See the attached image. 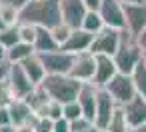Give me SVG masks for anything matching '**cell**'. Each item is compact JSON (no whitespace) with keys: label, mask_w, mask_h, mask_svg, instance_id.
<instances>
[{"label":"cell","mask_w":146,"mask_h":132,"mask_svg":"<svg viewBox=\"0 0 146 132\" xmlns=\"http://www.w3.org/2000/svg\"><path fill=\"white\" fill-rule=\"evenodd\" d=\"M20 22L52 28L62 22L60 0H30L20 10Z\"/></svg>","instance_id":"obj_1"},{"label":"cell","mask_w":146,"mask_h":132,"mask_svg":"<svg viewBox=\"0 0 146 132\" xmlns=\"http://www.w3.org/2000/svg\"><path fill=\"white\" fill-rule=\"evenodd\" d=\"M112 58H114V62L118 66V72H124V74H132L136 64L144 58V50L140 48L138 38L128 28H122L120 44H118L116 52L112 54Z\"/></svg>","instance_id":"obj_2"},{"label":"cell","mask_w":146,"mask_h":132,"mask_svg":"<svg viewBox=\"0 0 146 132\" xmlns=\"http://www.w3.org/2000/svg\"><path fill=\"white\" fill-rule=\"evenodd\" d=\"M42 86L46 88V92L52 100L66 104L70 100H76L82 82L72 78L70 74H46L42 80Z\"/></svg>","instance_id":"obj_3"},{"label":"cell","mask_w":146,"mask_h":132,"mask_svg":"<svg viewBox=\"0 0 146 132\" xmlns=\"http://www.w3.org/2000/svg\"><path fill=\"white\" fill-rule=\"evenodd\" d=\"M110 92V96L116 100L118 106H122L124 102H128L130 98H134L138 92H136V86H134V80H132V74H124V72H116L110 82H106V86H102Z\"/></svg>","instance_id":"obj_4"},{"label":"cell","mask_w":146,"mask_h":132,"mask_svg":"<svg viewBox=\"0 0 146 132\" xmlns=\"http://www.w3.org/2000/svg\"><path fill=\"white\" fill-rule=\"evenodd\" d=\"M120 36H122V30L120 28H112V26H104L102 30H98L94 34V40H92V46H90V52L92 54H114L118 44H120Z\"/></svg>","instance_id":"obj_5"},{"label":"cell","mask_w":146,"mask_h":132,"mask_svg":"<svg viewBox=\"0 0 146 132\" xmlns=\"http://www.w3.org/2000/svg\"><path fill=\"white\" fill-rule=\"evenodd\" d=\"M40 58L44 62L46 74H68L74 54L58 48V50H50V52H40Z\"/></svg>","instance_id":"obj_6"},{"label":"cell","mask_w":146,"mask_h":132,"mask_svg":"<svg viewBox=\"0 0 146 132\" xmlns=\"http://www.w3.org/2000/svg\"><path fill=\"white\" fill-rule=\"evenodd\" d=\"M94 72H96V54H92L90 50L74 54V60H72V66L68 72L72 78H76L80 82H90L94 78Z\"/></svg>","instance_id":"obj_7"},{"label":"cell","mask_w":146,"mask_h":132,"mask_svg":"<svg viewBox=\"0 0 146 132\" xmlns=\"http://www.w3.org/2000/svg\"><path fill=\"white\" fill-rule=\"evenodd\" d=\"M118 104L116 100L110 96V92L106 88H98V94H96V114H94V124L100 128V130H106V126L110 124L114 112H116Z\"/></svg>","instance_id":"obj_8"},{"label":"cell","mask_w":146,"mask_h":132,"mask_svg":"<svg viewBox=\"0 0 146 132\" xmlns=\"http://www.w3.org/2000/svg\"><path fill=\"white\" fill-rule=\"evenodd\" d=\"M98 12L106 26L112 28H126V16H124V2L122 0H102Z\"/></svg>","instance_id":"obj_9"},{"label":"cell","mask_w":146,"mask_h":132,"mask_svg":"<svg viewBox=\"0 0 146 132\" xmlns=\"http://www.w3.org/2000/svg\"><path fill=\"white\" fill-rule=\"evenodd\" d=\"M124 16H126V28L134 36H138L146 28V0L124 4Z\"/></svg>","instance_id":"obj_10"},{"label":"cell","mask_w":146,"mask_h":132,"mask_svg":"<svg viewBox=\"0 0 146 132\" xmlns=\"http://www.w3.org/2000/svg\"><path fill=\"white\" fill-rule=\"evenodd\" d=\"M8 84H10V88H12V92H14V96L16 98H24L36 84L28 78V74L24 72V68H22V64H10V70H8Z\"/></svg>","instance_id":"obj_11"},{"label":"cell","mask_w":146,"mask_h":132,"mask_svg":"<svg viewBox=\"0 0 146 132\" xmlns=\"http://www.w3.org/2000/svg\"><path fill=\"white\" fill-rule=\"evenodd\" d=\"M92 40H94V34H92V32H88V30H84L82 26H78V28H72L70 36L66 38V42H64L60 48H62V50H66V52L78 54V52L90 50Z\"/></svg>","instance_id":"obj_12"},{"label":"cell","mask_w":146,"mask_h":132,"mask_svg":"<svg viewBox=\"0 0 146 132\" xmlns=\"http://www.w3.org/2000/svg\"><path fill=\"white\" fill-rule=\"evenodd\" d=\"M98 88L100 86H96L92 80L90 82H82V86L78 90V96H76V100H78V104L82 108V114L86 118H90V120H94V114H96V94H98Z\"/></svg>","instance_id":"obj_13"},{"label":"cell","mask_w":146,"mask_h":132,"mask_svg":"<svg viewBox=\"0 0 146 132\" xmlns=\"http://www.w3.org/2000/svg\"><path fill=\"white\" fill-rule=\"evenodd\" d=\"M60 10H62V20L68 26L78 28L88 8L84 4V0H60Z\"/></svg>","instance_id":"obj_14"},{"label":"cell","mask_w":146,"mask_h":132,"mask_svg":"<svg viewBox=\"0 0 146 132\" xmlns=\"http://www.w3.org/2000/svg\"><path fill=\"white\" fill-rule=\"evenodd\" d=\"M120 108H122V112H124V116H126L130 128H132V126H138V124H142V122H146V98H144V96L136 94L134 98H130L128 102H124Z\"/></svg>","instance_id":"obj_15"},{"label":"cell","mask_w":146,"mask_h":132,"mask_svg":"<svg viewBox=\"0 0 146 132\" xmlns=\"http://www.w3.org/2000/svg\"><path fill=\"white\" fill-rule=\"evenodd\" d=\"M118 72V66L114 62V58L110 54H96V72L92 82L96 86H106V82H110V78Z\"/></svg>","instance_id":"obj_16"},{"label":"cell","mask_w":146,"mask_h":132,"mask_svg":"<svg viewBox=\"0 0 146 132\" xmlns=\"http://www.w3.org/2000/svg\"><path fill=\"white\" fill-rule=\"evenodd\" d=\"M20 64H22L24 72L28 74V78H30L34 84H42V80H44V76H46V68H44V62H42V58H40L38 52H34L32 56H28V58L22 60Z\"/></svg>","instance_id":"obj_17"},{"label":"cell","mask_w":146,"mask_h":132,"mask_svg":"<svg viewBox=\"0 0 146 132\" xmlns=\"http://www.w3.org/2000/svg\"><path fill=\"white\" fill-rule=\"evenodd\" d=\"M8 110H10L12 124H22V122H28V120H34L36 118L34 110L30 108V104L24 98H14L8 104Z\"/></svg>","instance_id":"obj_18"},{"label":"cell","mask_w":146,"mask_h":132,"mask_svg":"<svg viewBox=\"0 0 146 132\" xmlns=\"http://www.w3.org/2000/svg\"><path fill=\"white\" fill-rule=\"evenodd\" d=\"M58 48H60V44L52 36V30L46 28V26H38L36 40H34V50L40 54V52H50V50H58Z\"/></svg>","instance_id":"obj_19"},{"label":"cell","mask_w":146,"mask_h":132,"mask_svg":"<svg viewBox=\"0 0 146 132\" xmlns=\"http://www.w3.org/2000/svg\"><path fill=\"white\" fill-rule=\"evenodd\" d=\"M36 50H34V44H28V42H16L14 46H10V48H6V60L10 62V64H20L22 60H26L28 56H32Z\"/></svg>","instance_id":"obj_20"},{"label":"cell","mask_w":146,"mask_h":132,"mask_svg":"<svg viewBox=\"0 0 146 132\" xmlns=\"http://www.w3.org/2000/svg\"><path fill=\"white\" fill-rule=\"evenodd\" d=\"M24 100H26V102L30 104V108L36 112L40 106H44V104L50 100V96H48V92H46V88H44L42 84H36V86L24 96Z\"/></svg>","instance_id":"obj_21"},{"label":"cell","mask_w":146,"mask_h":132,"mask_svg":"<svg viewBox=\"0 0 146 132\" xmlns=\"http://www.w3.org/2000/svg\"><path fill=\"white\" fill-rule=\"evenodd\" d=\"M84 30H88V32H92V34H96L98 30H102L106 24H104V20H102V16H100V12L98 10H86V14H84V18H82V24H80Z\"/></svg>","instance_id":"obj_22"},{"label":"cell","mask_w":146,"mask_h":132,"mask_svg":"<svg viewBox=\"0 0 146 132\" xmlns=\"http://www.w3.org/2000/svg\"><path fill=\"white\" fill-rule=\"evenodd\" d=\"M132 80H134L136 92L146 98V62H144V58H142V60L136 64V68L132 70Z\"/></svg>","instance_id":"obj_23"},{"label":"cell","mask_w":146,"mask_h":132,"mask_svg":"<svg viewBox=\"0 0 146 132\" xmlns=\"http://www.w3.org/2000/svg\"><path fill=\"white\" fill-rule=\"evenodd\" d=\"M106 132H130V124H128V120H126V116H124L120 106L116 108L110 124L106 126Z\"/></svg>","instance_id":"obj_24"},{"label":"cell","mask_w":146,"mask_h":132,"mask_svg":"<svg viewBox=\"0 0 146 132\" xmlns=\"http://www.w3.org/2000/svg\"><path fill=\"white\" fill-rule=\"evenodd\" d=\"M0 18L6 26H16L20 24V10L10 4H0Z\"/></svg>","instance_id":"obj_25"},{"label":"cell","mask_w":146,"mask_h":132,"mask_svg":"<svg viewBox=\"0 0 146 132\" xmlns=\"http://www.w3.org/2000/svg\"><path fill=\"white\" fill-rule=\"evenodd\" d=\"M70 132H100V128L94 124V120L80 116V118L70 122Z\"/></svg>","instance_id":"obj_26"},{"label":"cell","mask_w":146,"mask_h":132,"mask_svg":"<svg viewBox=\"0 0 146 132\" xmlns=\"http://www.w3.org/2000/svg\"><path fill=\"white\" fill-rule=\"evenodd\" d=\"M0 42H2L6 48L14 46L16 42H20V34H18V24L16 26H4L0 30Z\"/></svg>","instance_id":"obj_27"},{"label":"cell","mask_w":146,"mask_h":132,"mask_svg":"<svg viewBox=\"0 0 146 132\" xmlns=\"http://www.w3.org/2000/svg\"><path fill=\"white\" fill-rule=\"evenodd\" d=\"M36 32H38V26H36V24H28V22H20V24H18V34H20V40H22V42L34 44Z\"/></svg>","instance_id":"obj_28"},{"label":"cell","mask_w":146,"mask_h":132,"mask_svg":"<svg viewBox=\"0 0 146 132\" xmlns=\"http://www.w3.org/2000/svg\"><path fill=\"white\" fill-rule=\"evenodd\" d=\"M50 30H52V36L56 38V42L62 46V44L66 42V38L70 36V32H72V26H68V24L62 20V22H58L56 26H52Z\"/></svg>","instance_id":"obj_29"},{"label":"cell","mask_w":146,"mask_h":132,"mask_svg":"<svg viewBox=\"0 0 146 132\" xmlns=\"http://www.w3.org/2000/svg\"><path fill=\"white\" fill-rule=\"evenodd\" d=\"M80 116H84L82 114V108H80V104H78V100H70V102H66L64 104V118L66 120H76V118H80Z\"/></svg>","instance_id":"obj_30"},{"label":"cell","mask_w":146,"mask_h":132,"mask_svg":"<svg viewBox=\"0 0 146 132\" xmlns=\"http://www.w3.org/2000/svg\"><path fill=\"white\" fill-rule=\"evenodd\" d=\"M14 92L8 84V80H0V106H8L12 100H14Z\"/></svg>","instance_id":"obj_31"},{"label":"cell","mask_w":146,"mask_h":132,"mask_svg":"<svg viewBox=\"0 0 146 132\" xmlns=\"http://www.w3.org/2000/svg\"><path fill=\"white\" fill-rule=\"evenodd\" d=\"M54 132H70V120H66L64 116L54 120Z\"/></svg>","instance_id":"obj_32"},{"label":"cell","mask_w":146,"mask_h":132,"mask_svg":"<svg viewBox=\"0 0 146 132\" xmlns=\"http://www.w3.org/2000/svg\"><path fill=\"white\" fill-rule=\"evenodd\" d=\"M34 120H28V122H22V124H14V132H36L34 130Z\"/></svg>","instance_id":"obj_33"},{"label":"cell","mask_w":146,"mask_h":132,"mask_svg":"<svg viewBox=\"0 0 146 132\" xmlns=\"http://www.w3.org/2000/svg\"><path fill=\"white\" fill-rule=\"evenodd\" d=\"M8 124H12L10 110H8V106H0V126H8Z\"/></svg>","instance_id":"obj_34"},{"label":"cell","mask_w":146,"mask_h":132,"mask_svg":"<svg viewBox=\"0 0 146 132\" xmlns=\"http://www.w3.org/2000/svg\"><path fill=\"white\" fill-rule=\"evenodd\" d=\"M28 2H30V0H0V4H10V6L18 8V10H22Z\"/></svg>","instance_id":"obj_35"},{"label":"cell","mask_w":146,"mask_h":132,"mask_svg":"<svg viewBox=\"0 0 146 132\" xmlns=\"http://www.w3.org/2000/svg\"><path fill=\"white\" fill-rule=\"evenodd\" d=\"M8 70H10V62L8 60L0 62V80H6L8 78Z\"/></svg>","instance_id":"obj_36"},{"label":"cell","mask_w":146,"mask_h":132,"mask_svg":"<svg viewBox=\"0 0 146 132\" xmlns=\"http://www.w3.org/2000/svg\"><path fill=\"white\" fill-rule=\"evenodd\" d=\"M136 38H138V44H140V48H142V50H144V54H146V28H144V30H142V32L136 36Z\"/></svg>","instance_id":"obj_37"},{"label":"cell","mask_w":146,"mask_h":132,"mask_svg":"<svg viewBox=\"0 0 146 132\" xmlns=\"http://www.w3.org/2000/svg\"><path fill=\"white\" fill-rule=\"evenodd\" d=\"M100 2H102V0H84V4H86L88 10H98Z\"/></svg>","instance_id":"obj_38"},{"label":"cell","mask_w":146,"mask_h":132,"mask_svg":"<svg viewBox=\"0 0 146 132\" xmlns=\"http://www.w3.org/2000/svg\"><path fill=\"white\" fill-rule=\"evenodd\" d=\"M130 132H146V122H142V124H138V126H132Z\"/></svg>","instance_id":"obj_39"},{"label":"cell","mask_w":146,"mask_h":132,"mask_svg":"<svg viewBox=\"0 0 146 132\" xmlns=\"http://www.w3.org/2000/svg\"><path fill=\"white\" fill-rule=\"evenodd\" d=\"M6 60V46L0 42V62H4Z\"/></svg>","instance_id":"obj_40"},{"label":"cell","mask_w":146,"mask_h":132,"mask_svg":"<svg viewBox=\"0 0 146 132\" xmlns=\"http://www.w3.org/2000/svg\"><path fill=\"white\" fill-rule=\"evenodd\" d=\"M0 132H14V124H8V126H0Z\"/></svg>","instance_id":"obj_41"},{"label":"cell","mask_w":146,"mask_h":132,"mask_svg":"<svg viewBox=\"0 0 146 132\" xmlns=\"http://www.w3.org/2000/svg\"><path fill=\"white\" fill-rule=\"evenodd\" d=\"M124 4H128V2H142V0H122Z\"/></svg>","instance_id":"obj_42"},{"label":"cell","mask_w":146,"mask_h":132,"mask_svg":"<svg viewBox=\"0 0 146 132\" xmlns=\"http://www.w3.org/2000/svg\"><path fill=\"white\" fill-rule=\"evenodd\" d=\"M4 26H6V24H4V22H2V18H0V30H2V28H4Z\"/></svg>","instance_id":"obj_43"},{"label":"cell","mask_w":146,"mask_h":132,"mask_svg":"<svg viewBox=\"0 0 146 132\" xmlns=\"http://www.w3.org/2000/svg\"><path fill=\"white\" fill-rule=\"evenodd\" d=\"M144 62H146V54H144Z\"/></svg>","instance_id":"obj_44"}]
</instances>
